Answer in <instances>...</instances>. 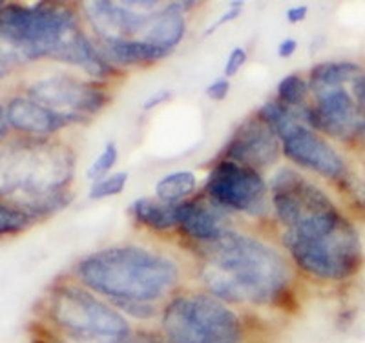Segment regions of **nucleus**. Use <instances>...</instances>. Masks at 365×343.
<instances>
[{
    "label": "nucleus",
    "mask_w": 365,
    "mask_h": 343,
    "mask_svg": "<svg viewBox=\"0 0 365 343\" xmlns=\"http://www.w3.org/2000/svg\"><path fill=\"white\" fill-rule=\"evenodd\" d=\"M269 188L279 241L298 272L319 283H345L360 272V232L318 183L294 166H282Z\"/></svg>",
    "instance_id": "1"
},
{
    "label": "nucleus",
    "mask_w": 365,
    "mask_h": 343,
    "mask_svg": "<svg viewBox=\"0 0 365 343\" xmlns=\"http://www.w3.org/2000/svg\"><path fill=\"white\" fill-rule=\"evenodd\" d=\"M200 282L214 298L237 307L287 310L294 300V267L285 250L252 232L230 228L197 248Z\"/></svg>",
    "instance_id": "2"
},
{
    "label": "nucleus",
    "mask_w": 365,
    "mask_h": 343,
    "mask_svg": "<svg viewBox=\"0 0 365 343\" xmlns=\"http://www.w3.org/2000/svg\"><path fill=\"white\" fill-rule=\"evenodd\" d=\"M71 280L123 312L133 305H165L179 292L182 267L165 250L120 243L81 257L73 265Z\"/></svg>",
    "instance_id": "3"
},
{
    "label": "nucleus",
    "mask_w": 365,
    "mask_h": 343,
    "mask_svg": "<svg viewBox=\"0 0 365 343\" xmlns=\"http://www.w3.org/2000/svg\"><path fill=\"white\" fill-rule=\"evenodd\" d=\"M75 153L50 139H26L0 152V199L31 217L66 207Z\"/></svg>",
    "instance_id": "4"
},
{
    "label": "nucleus",
    "mask_w": 365,
    "mask_h": 343,
    "mask_svg": "<svg viewBox=\"0 0 365 343\" xmlns=\"http://www.w3.org/2000/svg\"><path fill=\"white\" fill-rule=\"evenodd\" d=\"M163 343H265L262 329L237 307L207 290H179L158 318Z\"/></svg>",
    "instance_id": "5"
},
{
    "label": "nucleus",
    "mask_w": 365,
    "mask_h": 343,
    "mask_svg": "<svg viewBox=\"0 0 365 343\" xmlns=\"http://www.w3.org/2000/svg\"><path fill=\"white\" fill-rule=\"evenodd\" d=\"M365 68L353 61L318 62L307 73L312 101L299 110L309 128L341 145L365 143L356 81Z\"/></svg>",
    "instance_id": "6"
},
{
    "label": "nucleus",
    "mask_w": 365,
    "mask_h": 343,
    "mask_svg": "<svg viewBox=\"0 0 365 343\" xmlns=\"http://www.w3.org/2000/svg\"><path fill=\"white\" fill-rule=\"evenodd\" d=\"M46 318L71 343H119L133 332L120 310L75 280L57 283L50 290Z\"/></svg>",
    "instance_id": "7"
},
{
    "label": "nucleus",
    "mask_w": 365,
    "mask_h": 343,
    "mask_svg": "<svg viewBox=\"0 0 365 343\" xmlns=\"http://www.w3.org/2000/svg\"><path fill=\"white\" fill-rule=\"evenodd\" d=\"M256 113L278 133L283 158L299 172L334 185H340L351 174L344 153L332 145L329 137L309 128L298 110H292L272 97L257 108Z\"/></svg>",
    "instance_id": "8"
},
{
    "label": "nucleus",
    "mask_w": 365,
    "mask_h": 343,
    "mask_svg": "<svg viewBox=\"0 0 365 343\" xmlns=\"http://www.w3.org/2000/svg\"><path fill=\"white\" fill-rule=\"evenodd\" d=\"M203 195L228 214L263 220L270 210V188L265 175L240 163L217 158L203 183Z\"/></svg>",
    "instance_id": "9"
},
{
    "label": "nucleus",
    "mask_w": 365,
    "mask_h": 343,
    "mask_svg": "<svg viewBox=\"0 0 365 343\" xmlns=\"http://www.w3.org/2000/svg\"><path fill=\"white\" fill-rule=\"evenodd\" d=\"M29 99L50 110L71 117L79 124H88L112 104L108 84L70 71H55L34 81L26 88Z\"/></svg>",
    "instance_id": "10"
},
{
    "label": "nucleus",
    "mask_w": 365,
    "mask_h": 343,
    "mask_svg": "<svg viewBox=\"0 0 365 343\" xmlns=\"http://www.w3.org/2000/svg\"><path fill=\"white\" fill-rule=\"evenodd\" d=\"M168 0H90L77 4L97 42L141 39Z\"/></svg>",
    "instance_id": "11"
},
{
    "label": "nucleus",
    "mask_w": 365,
    "mask_h": 343,
    "mask_svg": "<svg viewBox=\"0 0 365 343\" xmlns=\"http://www.w3.org/2000/svg\"><path fill=\"white\" fill-rule=\"evenodd\" d=\"M220 158L265 174L283 158L282 141L272 126L254 112L234 128Z\"/></svg>",
    "instance_id": "12"
},
{
    "label": "nucleus",
    "mask_w": 365,
    "mask_h": 343,
    "mask_svg": "<svg viewBox=\"0 0 365 343\" xmlns=\"http://www.w3.org/2000/svg\"><path fill=\"white\" fill-rule=\"evenodd\" d=\"M230 228H234L232 214L205 195H195L179 205L178 234L195 248L214 243Z\"/></svg>",
    "instance_id": "13"
},
{
    "label": "nucleus",
    "mask_w": 365,
    "mask_h": 343,
    "mask_svg": "<svg viewBox=\"0 0 365 343\" xmlns=\"http://www.w3.org/2000/svg\"><path fill=\"white\" fill-rule=\"evenodd\" d=\"M9 128L24 133L29 139H48V135L79 124L71 117L57 113L37 101L24 97H13L6 106Z\"/></svg>",
    "instance_id": "14"
},
{
    "label": "nucleus",
    "mask_w": 365,
    "mask_h": 343,
    "mask_svg": "<svg viewBox=\"0 0 365 343\" xmlns=\"http://www.w3.org/2000/svg\"><path fill=\"white\" fill-rule=\"evenodd\" d=\"M97 42V41H96ZM104 58L119 71L132 68H150L172 57V51L150 44L143 39H123V41L97 42Z\"/></svg>",
    "instance_id": "15"
},
{
    "label": "nucleus",
    "mask_w": 365,
    "mask_h": 343,
    "mask_svg": "<svg viewBox=\"0 0 365 343\" xmlns=\"http://www.w3.org/2000/svg\"><path fill=\"white\" fill-rule=\"evenodd\" d=\"M179 205L165 203L155 195H143L130 203L128 214L145 230L168 234V232H178Z\"/></svg>",
    "instance_id": "16"
},
{
    "label": "nucleus",
    "mask_w": 365,
    "mask_h": 343,
    "mask_svg": "<svg viewBox=\"0 0 365 343\" xmlns=\"http://www.w3.org/2000/svg\"><path fill=\"white\" fill-rule=\"evenodd\" d=\"M200 192V179L192 170H174L158 179L154 195L165 203L179 205L195 198Z\"/></svg>",
    "instance_id": "17"
},
{
    "label": "nucleus",
    "mask_w": 365,
    "mask_h": 343,
    "mask_svg": "<svg viewBox=\"0 0 365 343\" xmlns=\"http://www.w3.org/2000/svg\"><path fill=\"white\" fill-rule=\"evenodd\" d=\"M276 99L285 106L292 108V110H298V112L303 110L312 101L309 79L298 71L287 73L285 77L279 79L278 86H276Z\"/></svg>",
    "instance_id": "18"
},
{
    "label": "nucleus",
    "mask_w": 365,
    "mask_h": 343,
    "mask_svg": "<svg viewBox=\"0 0 365 343\" xmlns=\"http://www.w3.org/2000/svg\"><path fill=\"white\" fill-rule=\"evenodd\" d=\"M130 181V174L125 170H115L106 178L93 181L88 188V199L90 201H104V199L115 198V195L123 194Z\"/></svg>",
    "instance_id": "19"
},
{
    "label": "nucleus",
    "mask_w": 365,
    "mask_h": 343,
    "mask_svg": "<svg viewBox=\"0 0 365 343\" xmlns=\"http://www.w3.org/2000/svg\"><path fill=\"white\" fill-rule=\"evenodd\" d=\"M117 163H119V146H117V143L108 141L103 146L99 155H97L86 168V179L93 183L106 178V175H110L112 172H115Z\"/></svg>",
    "instance_id": "20"
},
{
    "label": "nucleus",
    "mask_w": 365,
    "mask_h": 343,
    "mask_svg": "<svg viewBox=\"0 0 365 343\" xmlns=\"http://www.w3.org/2000/svg\"><path fill=\"white\" fill-rule=\"evenodd\" d=\"M31 217L21 208L13 207L0 199V237L19 234L31 225Z\"/></svg>",
    "instance_id": "21"
},
{
    "label": "nucleus",
    "mask_w": 365,
    "mask_h": 343,
    "mask_svg": "<svg viewBox=\"0 0 365 343\" xmlns=\"http://www.w3.org/2000/svg\"><path fill=\"white\" fill-rule=\"evenodd\" d=\"M243 8H245V2H230V4H228V8L221 13L220 17L212 22L207 29H205V37H208V35H212V34H216V31H220V29L225 28V26L236 22L237 19L243 15Z\"/></svg>",
    "instance_id": "22"
},
{
    "label": "nucleus",
    "mask_w": 365,
    "mask_h": 343,
    "mask_svg": "<svg viewBox=\"0 0 365 343\" xmlns=\"http://www.w3.org/2000/svg\"><path fill=\"white\" fill-rule=\"evenodd\" d=\"M247 61H249V51L243 46H234L232 50L228 51L227 61H225L223 77L232 79L234 75H237V71H241V68L245 66Z\"/></svg>",
    "instance_id": "23"
},
{
    "label": "nucleus",
    "mask_w": 365,
    "mask_h": 343,
    "mask_svg": "<svg viewBox=\"0 0 365 343\" xmlns=\"http://www.w3.org/2000/svg\"><path fill=\"white\" fill-rule=\"evenodd\" d=\"M228 93H230V79H227V77H217V79H214L205 88V96L210 101H214V103L225 101Z\"/></svg>",
    "instance_id": "24"
},
{
    "label": "nucleus",
    "mask_w": 365,
    "mask_h": 343,
    "mask_svg": "<svg viewBox=\"0 0 365 343\" xmlns=\"http://www.w3.org/2000/svg\"><path fill=\"white\" fill-rule=\"evenodd\" d=\"M309 17V6L307 4H298V6H292L285 11V21L287 24L296 26V24H302V22L307 21Z\"/></svg>",
    "instance_id": "25"
},
{
    "label": "nucleus",
    "mask_w": 365,
    "mask_h": 343,
    "mask_svg": "<svg viewBox=\"0 0 365 343\" xmlns=\"http://www.w3.org/2000/svg\"><path fill=\"white\" fill-rule=\"evenodd\" d=\"M170 97H172L170 90H158L154 96H150L148 99H145V103H143V110H145V112H152V110L159 108L161 104H165L166 101H170Z\"/></svg>",
    "instance_id": "26"
},
{
    "label": "nucleus",
    "mask_w": 365,
    "mask_h": 343,
    "mask_svg": "<svg viewBox=\"0 0 365 343\" xmlns=\"http://www.w3.org/2000/svg\"><path fill=\"white\" fill-rule=\"evenodd\" d=\"M119 343H163L161 338L158 336V332L150 331H133L128 338H125Z\"/></svg>",
    "instance_id": "27"
},
{
    "label": "nucleus",
    "mask_w": 365,
    "mask_h": 343,
    "mask_svg": "<svg viewBox=\"0 0 365 343\" xmlns=\"http://www.w3.org/2000/svg\"><path fill=\"white\" fill-rule=\"evenodd\" d=\"M299 42L294 37H285L283 41H279L278 48H276V53L279 58H291L292 55L298 51Z\"/></svg>",
    "instance_id": "28"
},
{
    "label": "nucleus",
    "mask_w": 365,
    "mask_h": 343,
    "mask_svg": "<svg viewBox=\"0 0 365 343\" xmlns=\"http://www.w3.org/2000/svg\"><path fill=\"white\" fill-rule=\"evenodd\" d=\"M9 132V123H8V116H6V108L0 104V143L4 141L6 137H8Z\"/></svg>",
    "instance_id": "29"
},
{
    "label": "nucleus",
    "mask_w": 365,
    "mask_h": 343,
    "mask_svg": "<svg viewBox=\"0 0 365 343\" xmlns=\"http://www.w3.org/2000/svg\"><path fill=\"white\" fill-rule=\"evenodd\" d=\"M4 6H6V4H4V2H0V9H2V8H4Z\"/></svg>",
    "instance_id": "30"
}]
</instances>
